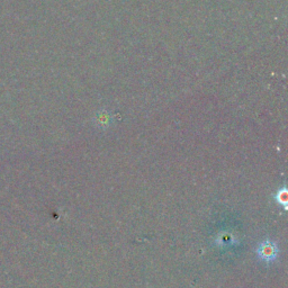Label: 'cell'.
I'll use <instances>...</instances> for the list:
<instances>
[{
  "label": "cell",
  "instance_id": "cell-2",
  "mask_svg": "<svg viewBox=\"0 0 288 288\" xmlns=\"http://www.w3.org/2000/svg\"><path fill=\"white\" fill-rule=\"evenodd\" d=\"M286 197H287L286 190L284 189L283 191H280V193L278 194V201H279V203H282V204L286 205Z\"/></svg>",
  "mask_w": 288,
  "mask_h": 288
},
{
  "label": "cell",
  "instance_id": "cell-1",
  "mask_svg": "<svg viewBox=\"0 0 288 288\" xmlns=\"http://www.w3.org/2000/svg\"><path fill=\"white\" fill-rule=\"evenodd\" d=\"M258 254L262 260L271 261L277 257V248L271 242H264L260 244L258 250Z\"/></svg>",
  "mask_w": 288,
  "mask_h": 288
}]
</instances>
